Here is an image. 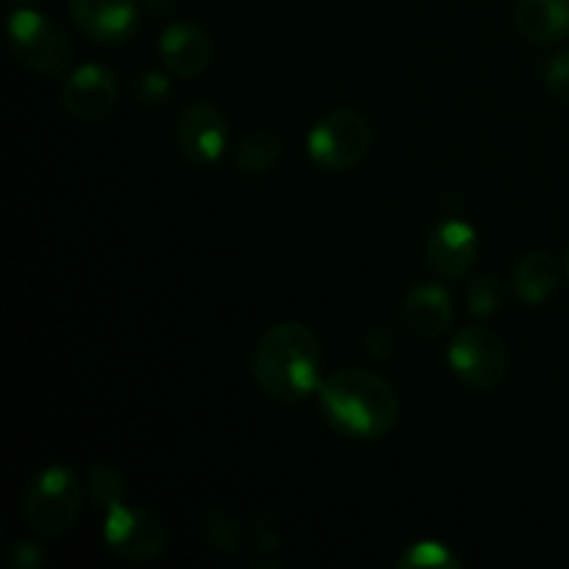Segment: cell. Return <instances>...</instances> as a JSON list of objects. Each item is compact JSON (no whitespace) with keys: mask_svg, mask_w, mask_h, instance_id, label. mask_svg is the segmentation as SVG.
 Segmentation results:
<instances>
[{"mask_svg":"<svg viewBox=\"0 0 569 569\" xmlns=\"http://www.w3.org/2000/svg\"><path fill=\"white\" fill-rule=\"evenodd\" d=\"M322 420L345 439L378 442L400 420V398L378 372L345 367L320 383Z\"/></svg>","mask_w":569,"mask_h":569,"instance_id":"cell-1","label":"cell"},{"mask_svg":"<svg viewBox=\"0 0 569 569\" xmlns=\"http://www.w3.org/2000/svg\"><path fill=\"white\" fill-rule=\"evenodd\" d=\"M253 381L276 403H300L320 392V339L306 322L287 320L261 333L253 350Z\"/></svg>","mask_w":569,"mask_h":569,"instance_id":"cell-2","label":"cell"},{"mask_svg":"<svg viewBox=\"0 0 569 569\" xmlns=\"http://www.w3.org/2000/svg\"><path fill=\"white\" fill-rule=\"evenodd\" d=\"M87 498V483L67 465H48L33 472L20 498L26 526L42 539H59L76 526Z\"/></svg>","mask_w":569,"mask_h":569,"instance_id":"cell-3","label":"cell"},{"mask_svg":"<svg viewBox=\"0 0 569 569\" xmlns=\"http://www.w3.org/2000/svg\"><path fill=\"white\" fill-rule=\"evenodd\" d=\"M9 48L17 61L37 76H61L76 53L64 28L37 9L11 11Z\"/></svg>","mask_w":569,"mask_h":569,"instance_id":"cell-4","label":"cell"},{"mask_svg":"<svg viewBox=\"0 0 569 569\" xmlns=\"http://www.w3.org/2000/svg\"><path fill=\"white\" fill-rule=\"evenodd\" d=\"M372 148V128L365 114L339 109L315 122L306 137V153L322 172H348L365 161Z\"/></svg>","mask_w":569,"mask_h":569,"instance_id":"cell-5","label":"cell"},{"mask_svg":"<svg viewBox=\"0 0 569 569\" xmlns=\"http://www.w3.org/2000/svg\"><path fill=\"white\" fill-rule=\"evenodd\" d=\"M448 365L470 389H495L509 370V353L492 328L465 326L450 339Z\"/></svg>","mask_w":569,"mask_h":569,"instance_id":"cell-6","label":"cell"},{"mask_svg":"<svg viewBox=\"0 0 569 569\" xmlns=\"http://www.w3.org/2000/svg\"><path fill=\"white\" fill-rule=\"evenodd\" d=\"M103 542L114 556L126 561H150L161 556L170 542L167 526L139 506H117L106 511Z\"/></svg>","mask_w":569,"mask_h":569,"instance_id":"cell-7","label":"cell"},{"mask_svg":"<svg viewBox=\"0 0 569 569\" xmlns=\"http://www.w3.org/2000/svg\"><path fill=\"white\" fill-rule=\"evenodd\" d=\"M172 139H176L178 153L189 164L211 167L222 159L228 148V120L217 106L194 100L178 111Z\"/></svg>","mask_w":569,"mask_h":569,"instance_id":"cell-8","label":"cell"},{"mask_svg":"<svg viewBox=\"0 0 569 569\" xmlns=\"http://www.w3.org/2000/svg\"><path fill=\"white\" fill-rule=\"evenodd\" d=\"M137 0H67L72 22L100 48L126 44L139 28Z\"/></svg>","mask_w":569,"mask_h":569,"instance_id":"cell-9","label":"cell"},{"mask_svg":"<svg viewBox=\"0 0 569 569\" xmlns=\"http://www.w3.org/2000/svg\"><path fill=\"white\" fill-rule=\"evenodd\" d=\"M61 109L83 122H98L117 106V72L103 64H83L61 83Z\"/></svg>","mask_w":569,"mask_h":569,"instance_id":"cell-10","label":"cell"},{"mask_svg":"<svg viewBox=\"0 0 569 569\" xmlns=\"http://www.w3.org/2000/svg\"><path fill=\"white\" fill-rule=\"evenodd\" d=\"M478 250H481V242H478L476 228L456 217L437 222L426 239L428 267L433 276L445 278V281L465 278L476 267Z\"/></svg>","mask_w":569,"mask_h":569,"instance_id":"cell-11","label":"cell"},{"mask_svg":"<svg viewBox=\"0 0 569 569\" xmlns=\"http://www.w3.org/2000/svg\"><path fill=\"white\" fill-rule=\"evenodd\" d=\"M159 56L161 64L172 78L192 81V78L203 76L209 70L214 44H211V37L206 33L203 26L183 20L164 28L159 39Z\"/></svg>","mask_w":569,"mask_h":569,"instance_id":"cell-12","label":"cell"},{"mask_svg":"<svg viewBox=\"0 0 569 569\" xmlns=\"http://www.w3.org/2000/svg\"><path fill=\"white\" fill-rule=\"evenodd\" d=\"M453 298L448 289L437 281H420L406 292L403 320L417 337L439 339L453 326Z\"/></svg>","mask_w":569,"mask_h":569,"instance_id":"cell-13","label":"cell"},{"mask_svg":"<svg viewBox=\"0 0 569 569\" xmlns=\"http://www.w3.org/2000/svg\"><path fill=\"white\" fill-rule=\"evenodd\" d=\"M515 31L531 44H556L569 37V0H517Z\"/></svg>","mask_w":569,"mask_h":569,"instance_id":"cell-14","label":"cell"},{"mask_svg":"<svg viewBox=\"0 0 569 569\" xmlns=\"http://www.w3.org/2000/svg\"><path fill=\"white\" fill-rule=\"evenodd\" d=\"M559 278L561 272L553 256L545 253V250H533V253H526L515 264L511 287H515L517 298L526 306H542L559 289Z\"/></svg>","mask_w":569,"mask_h":569,"instance_id":"cell-15","label":"cell"},{"mask_svg":"<svg viewBox=\"0 0 569 569\" xmlns=\"http://www.w3.org/2000/svg\"><path fill=\"white\" fill-rule=\"evenodd\" d=\"M283 144L272 131H253L239 142L237 153H233V164L242 176H264V172L276 170L281 161Z\"/></svg>","mask_w":569,"mask_h":569,"instance_id":"cell-16","label":"cell"},{"mask_svg":"<svg viewBox=\"0 0 569 569\" xmlns=\"http://www.w3.org/2000/svg\"><path fill=\"white\" fill-rule=\"evenodd\" d=\"M87 495L98 509H117L128 498L126 476L111 465H94L87 476Z\"/></svg>","mask_w":569,"mask_h":569,"instance_id":"cell-17","label":"cell"},{"mask_svg":"<svg viewBox=\"0 0 569 569\" xmlns=\"http://www.w3.org/2000/svg\"><path fill=\"white\" fill-rule=\"evenodd\" d=\"M398 567H403V569H459L461 559L445 542L422 539V542L406 548V553L398 559Z\"/></svg>","mask_w":569,"mask_h":569,"instance_id":"cell-18","label":"cell"},{"mask_svg":"<svg viewBox=\"0 0 569 569\" xmlns=\"http://www.w3.org/2000/svg\"><path fill=\"white\" fill-rule=\"evenodd\" d=\"M203 533L220 553H237L239 545H242V526H239V520L228 515L226 509H217V506L203 511Z\"/></svg>","mask_w":569,"mask_h":569,"instance_id":"cell-19","label":"cell"},{"mask_svg":"<svg viewBox=\"0 0 569 569\" xmlns=\"http://www.w3.org/2000/svg\"><path fill=\"white\" fill-rule=\"evenodd\" d=\"M503 283L495 276H478L467 283L465 289V303L467 311L472 317H492L498 315L500 306H503Z\"/></svg>","mask_w":569,"mask_h":569,"instance_id":"cell-20","label":"cell"},{"mask_svg":"<svg viewBox=\"0 0 569 569\" xmlns=\"http://www.w3.org/2000/svg\"><path fill=\"white\" fill-rule=\"evenodd\" d=\"M170 72H159V70H148L133 81V94L142 106L148 109H156V106H164L172 94V81Z\"/></svg>","mask_w":569,"mask_h":569,"instance_id":"cell-21","label":"cell"},{"mask_svg":"<svg viewBox=\"0 0 569 569\" xmlns=\"http://www.w3.org/2000/svg\"><path fill=\"white\" fill-rule=\"evenodd\" d=\"M545 83H548L553 98L569 103V48L550 56L548 64H545Z\"/></svg>","mask_w":569,"mask_h":569,"instance_id":"cell-22","label":"cell"},{"mask_svg":"<svg viewBox=\"0 0 569 569\" xmlns=\"http://www.w3.org/2000/svg\"><path fill=\"white\" fill-rule=\"evenodd\" d=\"M6 556H9V565L14 569H37L48 561V550L39 542H31V539H14V542H9Z\"/></svg>","mask_w":569,"mask_h":569,"instance_id":"cell-23","label":"cell"},{"mask_svg":"<svg viewBox=\"0 0 569 569\" xmlns=\"http://www.w3.org/2000/svg\"><path fill=\"white\" fill-rule=\"evenodd\" d=\"M361 342H365L367 353L378 361H387L389 356L395 353V333L387 322H376V326L367 328V331L361 333Z\"/></svg>","mask_w":569,"mask_h":569,"instance_id":"cell-24","label":"cell"},{"mask_svg":"<svg viewBox=\"0 0 569 569\" xmlns=\"http://www.w3.org/2000/svg\"><path fill=\"white\" fill-rule=\"evenodd\" d=\"M142 9L150 17H167L178 9V0H142Z\"/></svg>","mask_w":569,"mask_h":569,"instance_id":"cell-25","label":"cell"},{"mask_svg":"<svg viewBox=\"0 0 569 569\" xmlns=\"http://www.w3.org/2000/svg\"><path fill=\"white\" fill-rule=\"evenodd\" d=\"M565 276H567V281H569V250L565 253Z\"/></svg>","mask_w":569,"mask_h":569,"instance_id":"cell-26","label":"cell"},{"mask_svg":"<svg viewBox=\"0 0 569 569\" xmlns=\"http://www.w3.org/2000/svg\"><path fill=\"white\" fill-rule=\"evenodd\" d=\"M11 3H20V6H28V3H39V0H11Z\"/></svg>","mask_w":569,"mask_h":569,"instance_id":"cell-27","label":"cell"}]
</instances>
